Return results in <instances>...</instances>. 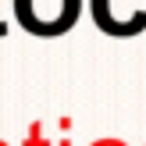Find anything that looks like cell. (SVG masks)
I'll return each mask as SVG.
<instances>
[{
    "instance_id": "obj_2",
    "label": "cell",
    "mask_w": 146,
    "mask_h": 146,
    "mask_svg": "<svg viewBox=\"0 0 146 146\" xmlns=\"http://www.w3.org/2000/svg\"><path fill=\"white\" fill-rule=\"evenodd\" d=\"M0 36H7V21H0Z\"/></svg>"
},
{
    "instance_id": "obj_1",
    "label": "cell",
    "mask_w": 146,
    "mask_h": 146,
    "mask_svg": "<svg viewBox=\"0 0 146 146\" xmlns=\"http://www.w3.org/2000/svg\"><path fill=\"white\" fill-rule=\"evenodd\" d=\"M43 7H54V14H57V25H61V32H64L68 25H75L82 0H14L18 21L29 29V32H36V29H39V21H43Z\"/></svg>"
}]
</instances>
